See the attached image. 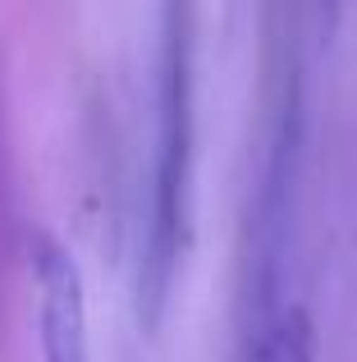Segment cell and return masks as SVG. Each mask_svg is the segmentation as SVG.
<instances>
[{
	"instance_id": "1",
	"label": "cell",
	"mask_w": 357,
	"mask_h": 362,
	"mask_svg": "<svg viewBox=\"0 0 357 362\" xmlns=\"http://www.w3.org/2000/svg\"><path fill=\"white\" fill-rule=\"evenodd\" d=\"M193 147H197V0H161L156 51V156L147 230L138 252V312L156 326L170 303L193 230Z\"/></svg>"
},
{
	"instance_id": "2",
	"label": "cell",
	"mask_w": 357,
	"mask_h": 362,
	"mask_svg": "<svg viewBox=\"0 0 357 362\" xmlns=\"http://www.w3.org/2000/svg\"><path fill=\"white\" fill-rule=\"evenodd\" d=\"M37 275V335L42 362H92V330H87V289L73 252L51 234L28 239Z\"/></svg>"
},
{
	"instance_id": "3",
	"label": "cell",
	"mask_w": 357,
	"mask_h": 362,
	"mask_svg": "<svg viewBox=\"0 0 357 362\" xmlns=\"http://www.w3.org/2000/svg\"><path fill=\"white\" fill-rule=\"evenodd\" d=\"M243 362H316V330L312 317L303 308H284L270 326V335L261 339Z\"/></svg>"
}]
</instances>
